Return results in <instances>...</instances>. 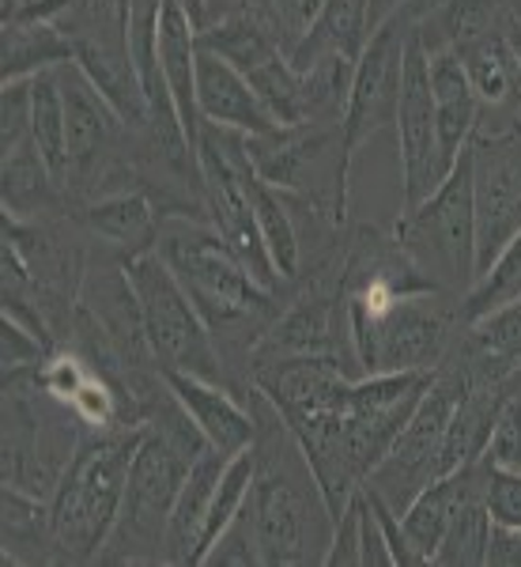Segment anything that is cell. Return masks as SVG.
Instances as JSON below:
<instances>
[{"mask_svg":"<svg viewBox=\"0 0 521 567\" xmlns=\"http://www.w3.org/2000/svg\"><path fill=\"white\" fill-rule=\"evenodd\" d=\"M212 451L194 416L178 405V398L163 382L152 390L148 413H144V435L136 443L129 488H125L122 515L110 534L98 560L103 564H152L167 560V523L181 481L194 470L197 458Z\"/></svg>","mask_w":521,"mask_h":567,"instance_id":"obj_1","label":"cell"},{"mask_svg":"<svg viewBox=\"0 0 521 567\" xmlns=\"http://www.w3.org/2000/svg\"><path fill=\"white\" fill-rule=\"evenodd\" d=\"M253 451H258V477H253L246 511H250L261 564H325L333 545V515L299 443L291 439V446L283 451L277 435L258 432Z\"/></svg>","mask_w":521,"mask_h":567,"instance_id":"obj_2","label":"cell"},{"mask_svg":"<svg viewBox=\"0 0 521 567\" xmlns=\"http://www.w3.org/2000/svg\"><path fill=\"white\" fill-rule=\"evenodd\" d=\"M140 435L144 424L129 432H95L76 443L65 477L50 496L53 548L61 564H91L103 556L122 515Z\"/></svg>","mask_w":521,"mask_h":567,"instance_id":"obj_3","label":"cell"},{"mask_svg":"<svg viewBox=\"0 0 521 567\" xmlns=\"http://www.w3.org/2000/svg\"><path fill=\"white\" fill-rule=\"evenodd\" d=\"M253 171L280 189L288 200L306 205L310 213L329 219L333 227L347 216V178H352V152L344 144V125L303 122L280 125L272 133L246 136Z\"/></svg>","mask_w":521,"mask_h":567,"instance_id":"obj_4","label":"cell"},{"mask_svg":"<svg viewBox=\"0 0 521 567\" xmlns=\"http://www.w3.org/2000/svg\"><path fill=\"white\" fill-rule=\"evenodd\" d=\"M155 250L174 269L216 337L258 322L272 303V291L250 277L235 246L212 224H186V219L167 224Z\"/></svg>","mask_w":521,"mask_h":567,"instance_id":"obj_5","label":"cell"},{"mask_svg":"<svg viewBox=\"0 0 521 567\" xmlns=\"http://www.w3.org/2000/svg\"><path fill=\"white\" fill-rule=\"evenodd\" d=\"M400 250L416 261V269L438 291H461V299L477 284V208H472V148L450 167L442 186L424 205L408 208L393 231Z\"/></svg>","mask_w":521,"mask_h":567,"instance_id":"obj_6","label":"cell"},{"mask_svg":"<svg viewBox=\"0 0 521 567\" xmlns=\"http://www.w3.org/2000/svg\"><path fill=\"white\" fill-rule=\"evenodd\" d=\"M125 277L136 291L144 341L152 360H159V371H189L223 382V355L216 349L212 326L205 322L163 254L144 250L136 258H125Z\"/></svg>","mask_w":521,"mask_h":567,"instance_id":"obj_7","label":"cell"},{"mask_svg":"<svg viewBox=\"0 0 521 567\" xmlns=\"http://www.w3.org/2000/svg\"><path fill=\"white\" fill-rule=\"evenodd\" d=\"M465 374L469 368H450L431 374V386L416 401L408 424L393 439L389 454L378 462V470L367 477V488L378 492L393 511H405L419 488H427L435 477H442V446L446 427H450L454 405L465 390Z\"/></svg>","mask_w":521,"mask_h":567,"instance_id":"obj_8","label":"cell"},{"mask_svg":"<svg viewBox=\"0 0 521 567\" xmlns=\"http://www.w3.org/2000/svg\"><path fill=\"white\" fill-rule=\"evenodd\" d=\"M31 374L34 368L4 374V484L50 499L80 439L72 427L45 420L42 405L27 390Z\"/></svg>","mask_w":521,"mask_h":567,"instance_id":"obj_9","label":"cell"},{"mask_svg":"<svg viewBox=\"0 0 521 567\" xmlns=\"http://www.w3.org/2000/svg\"><path fill=\"white\" fill-rule=\"evenodd\" d=\"M472 208H477V280L521 231V122L472 136Z\"/></svg>","mask_w":521,"mask_h":567,"instance_id":"obj_10","label":"cell"},{"mask_svg":"<svg viewBox=\"0 0 521 567\" xmlns=\"http://www.w3.org/2000/svg\"><path fill=\"white\" fill-rule=\"evenodd\" d=\"M397 159H400V213L424 205L442 186L450 171L442 167L438 152V125H435V95H431V58L424 42L408 34L405 45V72H400V103H397Z\"/></svg>","mask_w":521,"mask_h":567,"instance_id":"obj_11","label":"cell"},{"mask_svg":"<svg viewBox=\"0 0 521 567\" xmlns=\"http://www.w3.org/2000/svg\"><path fill=\"white\" fill-rule=\"evenodd\" d=\"M408 34H413V20L397 12L371 34V42L363 45L360 61H355L352 95H347V110H344V144L352 152V159L363 141H371L386 125L397 122Z\"/></svg>","mask_w":521,"mask_h":567,"instance_id":"obj_12","label":"cell"},{"mask_svg":"<svg viewBox=\"0 0 521 567\" xmlns=\"http://www.w3.org/2000/svg\"><path fill=\"white\" fill-rule=\"evenodd\" d=\"M159 374L174 398H178V405L194 416L200 435L212 443V451L235 458V454L250 451V446L258 443V432H261L258 416H253L250 409H242L223 382L200 379V374H189V371H159Z\"/></svg>","mask_w":521,"mask_h":567,"instance_id":"obj_13","label":"cell"},{"mask_svg":"<svg viewBox=\"0 0 521 567\" xmlns=\"http://www.w3.org/2000/svg\"><path fill=\"white\" fill-rule=\"evenodd\" d=\"M61 99H65V133H69V175L87 171L98 155L114 148L125 117L110 106V99L87 80V72L69 61L58 69Z\"/></svg>","mask_w":521,"mask_h":567,"instance_id":"obj_14","label":"cell"},{"mask_svg":"<svg viewBox=\"0 0 521 567\" xmlns=\"http://www.w3.org/2000/svg\"><path fill=\"white\" fill-rule=\"evenodd\" d=\"M336 303L344 291H325L322 280H310L291 307L261 333L253 360L264 355H341L336 352Z\"/></svg>","mask_w":521,"mask_h":567,"instance_id":"obj_15","label":"cell"},{"mask_svg":"<svg viewBox=\"0 0 521 567\" xmlns=\"http://www.w3.org/2000/svg\"><path fill=\"white\" fill-rule=\"evenodd\" d=\"M197 106L205 122L227 125V130H239L246 136L280 130L261 95L250 87V80L205 45H197Z\"/></svg>","mask_w":521,"mask_h":567,"instance_id":"obj_16","label":"cell"},{"mask_svg":"<svg viewBox=\"0 0 521 567\" xmlns=\"http://www.w3.org/2000/svg\"><path fill=\"white\" fill-rule=\"evenodd\" d=\"M159 72L174 110H178L181 133L197 152L200 141V106H197V23L186 16L178 0H167L159 20Z\"/></svg>","mask_w":521,"mask_h":567,"instance_id":"obj_17","label":"cell"},{"mask_svg":"<svg viewBox=\"0 0 521 567\" xmlns=\"http://www.w3.org/2000/svg\"><path fill=\"white\" fill-rule=\"evenodd\" d=\"M431 58V95H435V125H438V152L442 167L450 171L461 152L472 144L480 125V99L472 91L465 65L454 50L427 53Z\"/></svg>","mask_w":521,"mask_h":567,"instance_id":"obj_18","label":"cell"},{"mask_svg":"<svg viewBox=\"0 0 521 567\" xmlns=\"http://www.w3.org/2000/svg\"><path fill=\"white\" fill-rule=\"evenodd\" d=\"M518 0H438L416 20V34L427 53L469 50L491 34H502Z\"/></svg>","mask_w":521,"mask_h":567,"instance_id":"obj_19","label":"cell"},{"mask_svg":"<svg viewBox=\"0 0 521 567\" xmlns=\"http://www.w3.org/2000/svg\"><path fill=\"white\" fill-rule=\"evenodd\" d=\"M227 462H231L227 454L208 451L205 458H197L194 470L186 473L178 499H174L170 523H167V564H197L208 507H212V496L219 488V477H223Z\"/></svg>","mask_w":521,"mask_h":567,"instance_id":"obj_20","label":"cell"},{"mask_svg":"<svg viewBox=\"0 0 521 567\" xmlns=\"http://www.w3.org/2000/svg\"><path fill=\"white\" fill-rule=\"evenodd\" d=\"M483 458L465 465V488L454 507V518L446 526V537L435 553L438 567H483L488 564V537H491V515L483 503Z\"/></svg>","mask_w":521,"mask_h":567,"instance_id":"obj_21","label":"cell"},{"mask_svg":"<svg viewBox=\"0 0 521 567\" xmlns=\"http://www.w3.org/2000/svg\"><path fill=\"white\" fill-rule=\"evenodd\" d=\"M457 58H461L465 76H469L472 91H477L480 110H496L502 117L521 114V76L518 58L507 42V31L469 45Z\"/></svg>","mask_w":521,"mask_h":567,"instance_id":"obj_22","label":"cell"},{"mask_svg":"<svg viewBox=\"0 0 521 567\" xmlns=\"http://www.w3.org/2000/svg\"><path fill=\"white\" fill-rule=\"evenodd\" d=\"M76 39H69L58 23H4L0 45V80H31L39 72L61 69L76 61Z\"/></svg>","mask_w":521,"mask_h":567,"instance_id":"obj_23","label":"cell"},{"mask_svg":"<svg viewBox=\"0 0 521 567\" xmlns=\"http://www.w3.org/2000/svg\"><path fill=\"white\" fill-rule=\"evenodd\" d=\"M76 65L87 72V80L110 99V106L125 117V125H144L152 117L148 95L140 87L136 65L129 61V50H110L103 42H84L76 39Z\"/></svg>","mask_w":521,"mask_h":567,"instance_id":"obj_24","label":"cell"},{"mask_svg":"<svg viewBox=\"0 0 521 567\" xmlns=\"http://www.w3.org/2000/svg\"><path fill=\"white\" fill-rule=\"evenodd\" d=\"M84 224L98 239H106L110 246L125 250L129 258L144 250H155L159 243V213L144 194H110L84 213Z\"/></svg>","mask_w":521,"mask_h":567,"instance_id":"obj_25","label":"cell"},{"mask_svg":"<svg viewBox=\"0 0 521 567\" xmlns=\"http://www.w3.org/2000/svg\"><path fill=\"white\" fill-rule=\"evenodd\" d=\"M53 518L50 499L4 484V564H53Z\"/></svg>","mask_w":521,"mask_h":567,"instance_id":"obj_26","label":"cell"},{"mask_svg":"<svg viewBox=\"0 0 521 567\" xmlns=\"http://www.w3.org/2000/svg\"><path fill=\"white\" fill-rule=\"evenodd\" d=\"M461 488H465V470L442 473L427 488H419L413 503L400 511V526H405V537L416 553V564H435V553L446 537V526L454 518Z\"/></svg>","mask_w":521,"mask_h":567,"instance_id":"obj_27","label":"cell"},{"mask_svg":"<svg viewBox=\"0 0 521 567\" xmlns=\"http://www.w3.org/2000/svg\"><path fill=\"white\" fill-rule=\"evenodd\" d=\"M250 205L253 219L261 227V239L269 246L272 261H277L283 280H299V261H303V243H299V224L291 213L288 197L272 189L261 175L250 178Z\"/></svg>","mask_w":521,"mask_h":567,"instance_id":"obj_28","label":"cell"},{"mask_svg":"<svg viewBox=\"0 0 521 567\" xmlns=\"http://www.w3.org/2000/svg\"><path fill=\"white\" fill-rule=\"evenodd\" d=\"M31 136L34 148L53 171V178L69 175V133H65V99H61L58 69L31 76Z\"/></svg>","mask_w":521,"mask_h":567,"instance_id":"obj_29","label":"cell"},{"mask_svg":"<svg viewBox=\"0 0 521 567\" xmlns=\"http://www.w3.org/2000/svg\"><path fill=\"white\" fill-rule=\"evenodd\" d=\"M0 182H4V216H31L42 213L53 200V171L45 167V159L39 155L34 144H23V148L4 152V171H0Z\"/></svg>","mask_w":521,"mask_h":567,"instance_id":"obj_30","label":"cell"},{"mask_svg":"<svg viewBox=\"0 0 521 567\" xmlns=\"http://www.w3.org/2000/svg\"><path fill=\"white\" fill-rule=\"evenodd\" d=\"M521 296V231L502 246V254L496 261H491V269L483 272V277L472 284V291L461 299V322H477L480 315H488V310H496L502 303H510V299Z\"/></svg>","mask_w":521,"mask_h":567,"instance_id":"obj_31","label":"cell"},{"mask_svg":"<svg viewBox=\"0 0 521 567\" xmlns=\"http://www.w3.org/2000/svg\"><path fill=\"white\" fill-rule=\"evenodd\" d=\"M469 329H472V344L483 355L521 368V296L488 310V315H480L477 322H469Z\"/></svg>","mask_w":521,"mask_h":567,"instance_id":"obj_32","label":"cell"},{"mask_svg":"<svg viewBox=\"0 0 521 567\" xmlns=\"http://www.w3.org/2000/svg\"><path fill=\"white\" fill-rule=\"evenodd\" d=\"M65 409L91 432H114L122 424V393L110 386L103 374H91Z\"/></svg>","mask_w":521,"mask_h":567,"instance_id":"obj_33","label":"cell"},{"mask_svg":"<svg viewBox=\"0 0 521 567\" xmlns=\"http://www.w3.org/2000/svg\"><path fill=\"white\" fill-rule=\"evenodd\" d=\"M483 462L499 465V470H521V382L502 401L491 439L483 446Z\"/></svg>","mask_w":521,"mask_h":567,"instance_id":"obj_34","label":"cell"},{"mask_svg":"<svg viewBox=\"0 0 521 567\" xmlns=\"http://www.w3.org/2000/svg\"><path fill=\"white\" fill-rule=\"evenodd\" d=\"M50 352H58V349H50L31 326L20 322V318H12V315L0 318V363H4V374L42 368Z\"/></svg>","mask_w":521,"mask_h":567,"instance_id":"obj_35","label":"cell"},{"mask_svg":"<svg viewBox=\"0 0 521 567\" xmlns=\"http://www.w3.org/2000/svg\"><path fill=\"white\" fill-rule=\"evenodd\" d=\"M34 144L31 136V80H12L0 91V152Z\"/></svg>","mask_w":521,"mask_h":567,"instance_id":"obj_36","label":"cell"},{"mask_svg":"<svg viewBox=\"0 0 521 567\" xmlns=\"http://www.w3.org/2000/svg\"><path fill=\"white\" fill-rule=\"evenodd\" d=\"M488 465V462H483ZM483 503L496 526H521V470H483Z\"/></svg>","mask_w":521,"mask_h":567,"instance_id":"obj_37","label":"cell"},{"mask_svg":"<svg viewBox=\"0 0 521 567\" xmlns=\"http://www.w3.org/2000/svg\"><path fill=\"white\" fill-rule=\"evenodd\" d=\"M325 567H363V488L355 492L352 503L336 515Z\"/></svg>","mask_w":521,"mask_h":567,"instance_id":"obj_38","label":"cell"},{"mask_svg":"<svg viewBox=\"0 0 521 567\" xmlns=\"http://www.w3.org/2000/svg\"><path fill=\"white\" fill-rule=\"evenodd\" d=\"M205 564H227V567H250L261 564L258 553V537H253V523H250V511L242 507V515L235 518L231 526L219 534V542L208 548Z\"/></svg>","mask_w":521,"mask_h":567,"instance_id":"obj_39","label":"cell"},{"mask_svg":"<svg viewBox=\"0 0 521 567\" xmlns=\"http://www.w3.org/2000/svg\"><path fill=\"white\" fill-rule=\"evenodd\" d=\"M363 496H367L371 511L378 515V526H382V534H386V545H389V553H393V564H397V567H419L413 545H408V537H405V526H400L397 511H393L389 503L378 496V492H371L367 484H363Z\"/></svg>","mask_w":521,"mask_h":567,"instance_id":"obj_40","label":"cell"},{"mask_svg":"<svg viewBox=\"0 0 521 567\" xmlns=\"http://www.w3.org/2000/svg\"><path fill=\"white\" fill-rule=\"evenodd\" d=\"M76 0H4L0 23H58Z\"/></svg>","mask_w":521,"mask_h":567,"instance_id":"obj_41","label":"cell"},{"mask_svg":"<svg viewBox=\"0 0 521 567\" xmlns=\"http://www.w3.org/2000/svg\"><path fill=\"white\" fill-rule=\"evenodd\" d=\"M363 567H397L386 545V534L378 526V515L371 511L367 496H363Z\"/></svg>","mask_w":521,"mask_h":567,"instance_id":"obj_42","label":"cell"},{"mask_svg":"<svg viewBox=\"0 0 521 567\" xmlns=\"http://www.w3.org/2000/svg\"><path fill=\"white\" fill-rule=\"evenodd\" d=\"M483 567H521V526H496L488 537V564Z\"/></svg>","mask_w":521,"mask_h":567,"instance_id":"obj_43","label":"cell"},{"mask_svg":"<svg viewBox=\"0 0 521 567\" xmlns=\"http://www.w3.org/2000/svg\"><path fill=\"white\" fill-rule=\"evenodd\" d=\"M400 8H408V0H371V34L386 20H393Z\"/></svg>","mask_w":521,"mask_h":567,"instance_id":"obj_44","label":"cell"},{"mask_svg":"<svg viewBox=\"0 0 521 567\" xmlns=\"http://www.w3.org/2000/svg\"><path fill=\"white\" fill-rule=\"evenodd\" d=\"M507 42L518 58V76H521V4L514 8V16H510V23H507Z\"/></svg>","mask_w":521,"mask_h":567,"instance_id":"obj_45","label":"cell"},{"mask_svg":"<svg viewBox=\"0 0 521 567\" xmlns=\"http://www.w3.org/2000/svg\"><path fill=\"white\" fill-rule=\"evenodd\" d=\"M438 4V0H408V8H400V16H408V20H419V16H424L427 12V8H435Z\"/></svg>","mask_w":521,"mask_h":567,"instance_id":"obj_46","label":"cell"}]
</instances>
